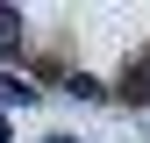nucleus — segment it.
<instances>
[{
    "mask_svg": "<svg viewBox=\"0 0 150 143\" xmlns=\"http://www.w3.org/2000/svg\"><path fill=\"white\" fill-rule=\"evenodd\" d=\"M14 43H22V14H7V7H0V50H14Z\"/></svg>",
    "mask_w": 150,
    "mask_h": 143,
    "instance_id": "nucleus-3",
    "label": "nucleus"
},
{
    "mask_svg": "<svg viewBox=\"0 0 150 143\" xmlns=\"http://www.w3.org/2000/svg\"><path fill=\"white\" fill-rule=\"evenodd\" d=\"M0 100H7V107H29L36 86H29V79H0Z\"/></svg>",
    "mask_w": 150,
    "mask_h": 143,
    "instance_id": "nucleus-2",
    "label": "nucleus"
},
{
    "mask_svg": "<svg viewBox=\"0 0 150 143\" xmlns=\"http://www.w3.org/2000/svg\"><path fill=\"white\" fill-rule=\"evenodd\" d=\"M122 100L150 107V50H143V57H129V72H122Z\"/></svg>",
    "mask_w": 150,
    "mask_h": 143,
    "instance_id": "nucleus-1",
    "label": "nucleus"
}]
</instances>
